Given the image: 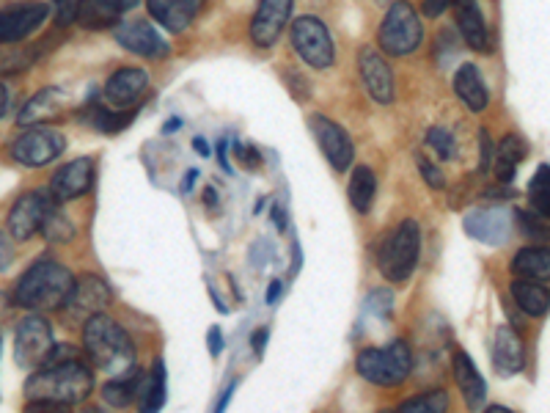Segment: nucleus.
Instances as JSON below:
<instances>
[{
  "label": "nucleus",
  "instance_id": "nucleus-1",
  "mask_svg": "<svg viewBox=\"0 0 550 413\" xmlns=\"http://www.w3.org/2000/svg\"><path fill=\"white\" fill-rule=\"evenodd\" d=\"M94 391V375L77 356L47 361L28 380V411H61Z\"/></svg>",
  "mask_w": 550,
  "mask_h": 413
},
{
  "label": "nucleus",
  "instance_id": "nucleus-2",
  "mask_svg": "<svg viewBox=\"0 0 550 413\" xmlns=\"http://www.w3.org/2000/svg\"><path fill=\"white\" fill-rule=\"evenodd\" d=\"M83 347L91 364L110 375H124L135 367V345L130 334L108 314H91L83 328Z\"/></svg>",
  "mask_w": 550,
  "mask_h": 413
},
{
  "label": "nucleus",
  "instance_id": "nucleus-3",
  "mask_svg": "<svg viewBox=\"0 0 550 413\" xmlns=\"http://www.w3.org/2000/svg\"><path fill=\"white\" fill-rule=\"evenodd\" d=\"M72 284H75V276L64 265L42 259L22 273L20 284L14 290V301L20 303L22 309H33V312L58 309V306H64Z\"/></svg>",
  "mask_w": 550,
  "mask_h": 413
},
{
  "label": "nucleus",
  "instance_id": "nucleus-4",
  "mask_svg": "<svg viewBox=\"0 0 550 413\" xmlns=\"http://www.w3.org/2000/svg\"><path fill=\"white\" fill-rule=\"evenodd\" d=\"M421 254V229L416 221H402L380 251V273L391 284H405L418 265Z\"/></svg>",
  "mask_w": 550,
  "mask_h": 413
},
{
  "label": "nucleus",
  "instance_id": "nucleus-5",
  "mask_svg": "<svg viewBox=\"0 0 550 413\" xmlns=\"http://www.w3.org/2000/svg\"><path fill=\"white\" fill-rule=\"evenodd\" d=\"M421 20H418L413 3L407 0H394L391 9L385 12V20L377 31V45L385 56H407L421 45Z\"/></svg>",
  "mask_w": 550,
  "mask_h": 413
},
{
  "label": "nucleus",
  "instance_id": "nucleus-6",
  "mask_svg": "<svg viewBox=\"0 0 550 413\" xmlns=\"http://www.w3.org/2000/svg\"><path fill=\"white\" fill-rule=\"evenodd\" d=\"M413 369V353L402 339H396L385 350L369 347L358 356V375L377 386H399Z\"/></svg>",
  "mask_w": 550,
  "mask_h": 413
},
{
  "label": "nucleus",
  "instance_id": "nucleus-7",
  "mask_svg": "<svg viewBox=\"0 0 550 413\" xmlns=\"http://www.w3.org/2000/svg\"><path fill=\"white\" fill-rule=\"evenodd\" d=\"M292 47L295 53L308 67L314 69H328L336 58V47H333V39H330L328 25L317 20V17H297L292 23Z\"/></svg>",
  "mask_w": 550,
  "mask_h": 413
},
{
  "label": "nucleus",
  "instance_id": "nucleus-8",
  "mask_svg": "<svg viewBox=\"0 0 550 413\" xmlns=\"http://www.w3.org/2000/svg\"><path fill=\"white\" fill-rule=\"evenodd\" d=\"M66 138L53 127H31L28 133H22L14 144H11V157L22 163V166H47L55 157L64 155Z\"/></svg>",
  "mask_w": 550,
  "mask_h": 413
},
{
  "label": "nucleus",
  "instance_id": "nucleus-9",
  "mask_svg": "<svg viewBox=\"0 0 550 413\" xmlns=\"http://www.w3.org/2000/svg\"><path fill=\"white\" fill-rule=\"evenodd\" d=\"M53 347V328L50 323L33 314V317H25L20 325H17V336H14V358L17 364L25 369L39 367L44 361V356L50 353Z\"/></svg>",
  "mask_w": 550,
  "mask_h": 413
},
{
  "label": "nucleus",
  "instance_id": "nucleus-10",
  "mask_svg": "<svg viewBox=\"0 0 550 413\" xmlns=\"http://www.w3.org/2000/svg\"><path fill=\"white\" fill-rule=\"evenodd\" d=\"M53 210V196L42 190H31L17 199L9 213V235L14 240H31L33 235L42 232L47 215Z\"/></svg>",
  "mask_w": 550,
  "mask_h": 413
},
{
  "label": "nucleus",
  "instance_id": "nucleus-11",
  "mask_svg": "<svg viewBox=\"0 0 550 413\" xmlns=\"http://www.w3.org/2000/svg\"><path fill=\"white\" fill-rule=\"evenodd\" d=\"M110 306V287L99 276H80L72 284V290L66 295V301L61 309L72 320H88L91 314L105 312Z\"/></svg>",
  "mask_w": 550,
  "mask_h": 413
},
{
  "label": "nucleus",
  "instance_id": "nucleus-12",
  "mask_svg": "<svg viewBox=\"0 0 550 413\" xmlns=\"http://www.w3.org/2000/svg\"><path fill=\"white\" fill-rule=\"evenodd\" d=\"M44 20H47V6L39 3V0L0 9V45H11V42L28 39L33 31L42 28Z\"/></svg>",
  "mask_w": 550,
  "mask_h": 413
},
{
  "label": "nucleus",
  "instance_id": "nucleus-13",
  "mask_svg": "<svg viewBox=\"0 0 550 413\" xmlns=\"http://www.w3.org/2000/svg\"><path fill=\"white\" fill-rule=\"evenodd\" d=\"M308 124H311V133L317 135L319 149H322V155L328 157L330 166L336 171H347L352 157H355V146H352L350 135L328 116H311Z\"/></svg>",
  "mask_w": 550,
  "mask_h": 413
},
{
  "label": "nucleus",
  "instance_id": "nucleus-14",
  "mask_svg": "<svg viewBox=\"0 0 550 413\" xmlns=\"http://www.w3.org/2000/svg\"><path fill=\"white\" fill-rule=\"evenodd\" d=\"M358 72L369 97L377 105H391L394 102V72L388 67L383 53H377L374 47H363L358 53Z\"/></svg>",
  "mask_w": 550,
  "mask_h": 413
},
{
  "label": "nucleus",
  "instance_id": "nucleus-15",
  "mask_svg": "<svg viewBox=\"0 0 550 413\" xmlns=\"http://www.w3.org/2000/svg\"><path fill=\"white\" fill-rule=\"evenodd\" d=\"M292 17V0H262L251 23L253 45L273 47Z\"/></svg>",
  "mask_w": 550,
  "mask_h": 413
},
{
  "label": "nucleus",
  "instance_id": "nucleus-16",
  "mask_svg": "<svg viewBox=\"0 0 550 413\" xmlns=\"http://www.w3.org/2000/svg\"><path fill=\"white\" fill-rule=\"evenodd\" d=\"M91 185H94V160L77 157V160L55 171L53 179H50V196H53V201L64 204V201H72L88 193Z\"/></svg>",
  "mask_w": 550,
  "mask_h": 413
},
{
  "label": "nucleus",
  "instance_id": "nucleus-17",
  "mask_svg": "<svg viewBox=\"0 0 550 413\" xmlns=\"http://www.w3.org/2000/svg\"><path fill=\"white\" fill-rule=\"evenodd\" d=\"M149 89V75L138 67H121L105 83V100L119 111H127L141 100L143 91Z\"/></svg>",
  "mask_w": 550,
  "mask_h": 413
},
{
  "label": "nucleus",
  "instance_id": "nucleus-18",
  "mask_svg": "<svg viewBox=\"0 0 550 413\" xmlns=\"http://www.w3.org/2000/svg\"><path fill=\"white\" fill-rule=\"evenodd\" d=\"M465 232L479 240V243H487V246H504L509 235H512V215L495 207V210H476L465 218Z\"/></svg>",
  "mask_w": 550,
  "mask_h": 413
},
{
  "label": "nucleus",
  "instance_id": "nucleus-19",
  "mask_svg": "<svg viewBox=\"0 0 550 413\" xmlns=\"http://www.w3.org/2000/svg\"><path fill=\"white\" fill-rule=\"evenodd\" d=\"M116 42H119L124 50L135 53V56H143V58L168 56V45L163 42V36L157 34L149 23H143V20L121 25L119 31H116Z\"/></svg>",
  "mask_w": 550,
  "mask_h": 413
},
{
  "label": "nucleus",
  "instance_id": "nucleus-20",
  "mask_svg": "<svg viewBox=\"0 0 550 413\" xmlns=\"http://www.w3.org/2000/svg\"><path fill=\"white\" fill-rule=\"evenodd\" d=\"M66 94L61 89H42L39 94H33L31 100L22 105L20 116H17V122L22 127H36V124H47L58 119L61 113L66 111Z\"/></svg>",
  "mask_w": 550,
  "mask_h": 413
},
{
  "label": "nucleus",
  "instance_id": "nucleus-21",
  "mask_svg": "<svg viewBox=\"0 0 550 413\" xmlns=\"http://www.w3.org/2000/svg\"><path fill=\"white\" fill-rule=\"evenodd\" d=\"M135 0H80L75 23L86 31H102L121 20V14Z\"/></svg>",
  "mask_w": 550,
  "mask_h": 413
},
{
  "label": "nucleus",
  "instance_id": "nucleus-22",
  "mask_svg": "<svg viewBox=\"0 0 550 413\" xmlns=\"http://www.w3.org/2000/svg\"><path fill=\"white\" fill-rule=\"evenodd\" d=\"M451 6L457 12V28H460L465 45L479 53H490V34H487V25H484L476 0H451Z\"/></svg>",
  "mask_w": 550,
  "mask_h": 413
},
{
  "label": "nucleus",
  "instance_id": "nucleus-23",
  "mask_svg": "<svg viewBox=\"0 0 550 413\" xmlns=\"http://www.w3.org/2000/svg\"><path fill=\"white\" fill-rule=\"evenodd\" d=\"M493 367L501 378H512V375H517V372L523 369V342H520V336H517L512 328H506V325H501V328L495 331Z\"/></svg>",
  "mask_w": 550,
  "mask_h": 413
},
{
  "label": "nucleus",
  "instance_id": "nucleus-24",
  "mask_svg": "<svg viewBox=\"0 0 550 413\" xmlns=\"http://www.w3.org/2000/svg\"><path fill=\"white\" fill-rule=\"evenodd\" d=\"M146 6H149V14L163 25L165 31L179 34L193 23L201 3L198 0H146Z\"/></svg>",
  "mask_w": 550,
  "mask_h": 413
},
{
  "label": "nucleus",
  "instance_id": "nucleus-25",
  "mask_svg": "<svg viewBox=\"0 0 550 413\" xmlns=\"http://www.w3.org/2000/svg\"><path fill=\"white\" fill-rule=\"evenodd\" d=\"M454 91L465 102V108L473 113H482L487 108V102H490V91L484 86L482 72H479V67H473V64H462L454 72Z\"/></svg>",
  "mask_w": 550,
  "mask_h": 413
},
{
  "label": "nucleus",
  "instance_id": "nucleus-26",
  "mask_svg": "<svg viewBox=\"0 0 550 413\" xmlns=\"http://www.w3.org/2000/svg\"><path fill=\"white\" fill-rule=\"evenodd\" d=\"M526 155H528V146L520 135L515 133L504 135V138H501V144L495 146L493 160H490V166H493L495 171V179H498V182H504V185H509V182L515 179L517 166L523 163V157Z\"/></svg>",
  "mask_w": 550,
  "mask_h": 413
},
{
  "label": "nucleus",
  "instance_id": "nucleus-27",
  "mask_svg": "<svg viewBox=\"0 0 550 413\" xmlns=\"http://www.w3.org/2000/svg\"><path fill=\"white\" fill-rule=\"evenodd\" d=\"M454 380H457V389L462 391V400L468 408H479L484 402V394H487V386H484V378L479 375V369L471 361L468 353H457L454 356Z\"/></svg>",
  "mask_w": 550,
  "mask_h": 413
},
{
  "label": "nucleus",
  "instance_id": "nucleus-28",
  "mask_svg": "<svg viewBox=\"0 0 550 413\" xmlns=\"http://www.w3.org/2000/svg\"><path fill=\"white\" fill-rule=\"evenodd\" d=\"M509 268H512V273H515L517 279L548 284V279H550L548 248H520Z\"/></svg>",
  "mask_w": 550,
  "mask_h": 413
},
{
  "label": "nucleus",
  "instance_id": "nucleus-29",
  "mask_svg": "<svg viewBox=\"0 0 550 413\" xmlns=\"http://www.w3.org/2000/svg\"><path fill=\"white\" fill-rule=\"evenodd\" d=\"M509 292H512L515 303L528 314V317H545V314H548L550 295L545 284H539V281L517 279L512 281Z\"/></svg>",
  "mask_w": 550,
  "mask_h": 413
},
{
  "label": "nucleus",
  "instance_id": "nucleus-30",
  "mask_svg": "<svg viewBox=\"0 0 550 413\" xmlns=\"http://www.w3.org/2000/svg\"><path fill=\"white\" fill-rule=\"evenodd\" d=\"M141 375H138V369L132 367L127 369L124 375H119V378L108 380L105 386H102V397H105V402L108 405H113V408H127L138 394H141Z\"/></svg>",
  "mask_w": 550,
  "mask_h": 413
},
{
  "label": "nucleus",
  "instance_id": "nucleus-31",
  "mask_svg": "<svg viewBox=\"0 0 550 413\" xmlns=\"http://www.w3.org/2000/svg\"><path fill=\"white\" fill-rule=\"evenodd\" d=\"M377 193V177L369 166H358L350 179V204L358 213H369Z\"/></svg>",
  "mask_w": 550,
  "mask_h": 413
},
{
  "label": "nucleus",
  "instance_id": "nucleus-32",
  "mask_svg": "<svg viewBox=\"0 0 550 413\" xmlns=\"http://www.w3.org/2000/svg\"><path fill=\"white\" fill-rule=\"evenodd\" d=\"M165 405V364L157 358L152 375L141 383V408L143 411H160Z\"/></svg>",
  "mask_w": 550,
  "mask_h": 413
},
{
  "label": "nucleus",
  "instance_id": "nucleus-33",
  "mask_svg": "<svg viewBox=\"0 0 550 413\" xmlns=\"http://www.w3.org/2000/svg\"><path fill=\"white\" fill-rule=\"evenodd\" d=\"M449 408V394L443 389L429 391V394H418L413 400H405L399 405L402 413H443Z\"/></svg>",
  "mask_w": 550,
  "mask_h": 413
},
{
  "label": "nucleus",
  "instance_id": "nucleus-34",
  "mask_svg": "<svg viewBox=\"0 0 550 413\" xmlns=\"http://www.w3.org/2000/svg\"><path fill=\"white\" fill-rule=\"evenodd\" d=\"M548 179H550V168L539 166V171L534 174V179H531V185H528V201H531V207H534V213H537L539 218H548L550 215Z\"/></svg>",
  "mask_w": 550,
  "mask_h": 413
},
{
  "label": "nucleus",
  "instance_id": "nucleus-35",
  "mask_svg": "<svg viewBox=\"0 0 550 413\" xmlns=\"http://www.w3.org/2000/svg\"><path fill=\"white\" fill-rule=\"evenodd\" d=\"M135 119V111L132 108H127V111H108V108H97L94 111V116H91V122H94V127L97 130H102V133H119V130H124L127 124Z\"/></svg>",
  "mask_w": 550,
  "mask_h": 413
},
{
  "label": "nucleus",
  "instance_id": "nucleus-36",
  "mask_svg": "<svg viewBox=\"0 0 550 413\" xmlns=\"http://www.w3.org/2000/svg\"><path fill=\"white\" fill-rule=\"evenodd\" d=\"M427 146H432V152L440 157V160H451V157L457 155V149H454V135L449 130H443V127H432L427 130Z\"/></svg>",
  "mask_w": 550,
  "mask_h": 413
},
{
  "label": "nucleus",
  "instance_id": "nucleus-37",
  "mask_svg": "<svg viewBox=\"0 0 550 413\" xmlns=\"http://www.w3.org/2000/svg\"><path fill=\"white\" fill-rule=\"evenodd\" d=\"M42 229L47 232V237H50V240H69V237H72V232H75V229H72V224L66 221L64 215L55 213V210H50V215H47V221H44Z\"/></svg>",
  "mask_w": 550,
  "mask_h": 413
},
{
  "label": "nucleus",
  "instance_id": "nucleus-38",
  "mask_svg": "<svg viewBox=\"0 0 550 413\" xmlns=\"http://www.w3.org/2000/svg\"><path fill=\"white\" fill-rule=\"evenodd\" d=\"M515 224L517 229L526 237H539L545 235V226L539 224L537 213H526V210H515Z\"/></svg>",
  "mask_w": 550,
  "mask_h": 413
},
{
  "label": "nucleus",
  "instance_id": "nucleus-39",
  "mask_svg": "<svg viewBox=\"0 0 550 413\" xmlns=\"http://www.w3.org/2000/svg\"><path fill=\"white\" fill-rule=\"evenodd\" d=\"M418 163V171H421V177H424V182H427L432 190H443L446 188V179H443V174H440V168L435 166V163H429L427 157H416Z\"/></svg>",
  "mask_w": 550,
  "mask_h": 413
},
{
  "label": "nucleus",
  "instance_id": "nucleus-40",
  "mask_svg": "<svg viewBox=\"0 0 550 413\" xmlns=\"http://www.w3.org/2000/svg\"><path fill=\"white\" fill-rule=\"evenodd\" d=\"M53 6H55V25L66 28V25L75 23L80 0H53Z\"/></svg>",
  "mask_w": 550,
  "mask_h": 413
},
{
  "label": "nucleus",
  "instance_id": "nucleus-41",
  "mask_svg": "<svg viewBox=\"0 0 550 413\" xmlns=\"http://www.w3.org/2000/svg\"><path fill=\"white\" fill-rule=\"evenodd\" d=\"M366 306H369L372 312L380 314V317H385V314H391V309H394V292H391V290H374L372 295H369Z\"/></svg>",
  "mask_w": 550,
  "mask_h": 413
},
{
  "label": "nucleus",
  "instance_id": "nucleus-42",
  "mask_svg": "<svg viewBox=\"0 0 550 413\" xmlns=\"http://www.w3.org/2000/svg\"><path fill=\"white\" fill-rule=\"evenodd\" d=\"M234 152H237V157H240L245 166L251 168H259V152L253 149V146H245V144H234Z\"/></svg>",
  "mask_w": 550,
  "mask_h": 413
},
{
  "label": "nucleus",
  "instance_id": "nucleus-43",
  "mask_svg": "<svg viewBox=\"0 0 550 413\" xmlns=\"http://www.w3.org/2000/svg\"><path fill=\"white\" fill-rule=\"evenodd\" d=\"M14 262V246H11V237L0 232V270H6Z\"/></svg>",
  "mask_w": 550,
  "mask_h": 413
},
{
  "label": "nucleus",
  "instance_id": "nucleus-44",
  "mask_svg": "<svg viewBox=\"0 0 550 413\" xmlns=\"http://www.w3.org/2000/svg\"><path fill=\"white\" fill-rule=\"evenodd\" d=\"M207 342H209V353H212V356H220V353H223V334H220L218 325H212V328H209Z\"/></svg>",
  "mask_w": 550,
  "mask_h": 413
},
{
  "label": "nucleus",
  "instance_id": "nucleus-45",
  "mask_svg": "<svg viewBox=\"0 0 550 413\" xmlns=\"http://www.w3.org/2000/svg\"><path fill=\"white\" fill-rule=\"evenodd\" d=\"M451 0H424V14L427 17H440V14L449 9Z\"/></svg>",
  "mask_w": 550,
  "mask_h": 413
},
{
  "label": "nucleus",
  "instance_id": "nucleus-46",
  "mask_svg": "<svg viewBox=\"0 0 550 413\" xmlns=\"http://www.w3.org/2000/svg\"><path fill=\"white\" fill-rule=\"evenodd\" d=\"M267 339H270V328H259V331L251 336V345H253V350H256V356H264Z\"/></svg>",
  "mask_w": 550,
  "mask_h": 413
},
{
  "label": "nucleus",
  "instance_id": "nucleus-47",
  "mask_svg": "<svg viewBox=\"0 0 550 413\" xmlns=\"http://www.w3.org/2000/svg\"><path fill=\"white\" fill-rule=\"evenodd\" d=\"M479 141H482V171H487V168H490V152H493V144H490V135H487V130L479 133Z\"/></svg>",
  "mask_w": 550,
  "mask_h": 413
},
{
  "label": "nucleus",
  "instance_id": "nucleus-48",
  "mask_svg": "<svg viewBox=\"0 0 550 413\" xmlns=\"http://www.w3.org/2000/svg\"><path fill=\"white\" fill-rule=\"evenodd\" d=\"M196 179H198V168H190V171L185 174V179H182V190H185V193H190V190H193V185H196Z\"/></svg>",
  "mask_w": 550,
  "mask_h": 413
},
{
  "label": "nucleus",
  "instance_id": "nucleus-49",
  "mask_svg": "<svg viewBox=\"0 0 550 413\" xmlns=\"http://www.w3.org/2000/svg\"><path fill=\"white\" fill-rule=\"evenodd\" d=\"M273 224L278 226L281 232H284V229H286V215H284V210L278 207V204H275V207H273Z\"/></svg>",
  "mask_w": 550,
  "mask_h": 413
},
{
  "label": "nucleus",
  "instance_id": "nucleus-50",
  "mask_svg": "<svg viewBox=\"0 0 550 413\" xmlns=\"http://www.w3.org/2000/svg\"><path fill=\"white\" fill-rule=\"evenodd\" d=\"M278 295H281V281H273V284H270V290H267V303L273 306V303L278 301Z\"/></svg>",
  "mask_w": 550,
  "mask_h": 413
},
{
  "label": "nucleus",
  "instance_id": "nucleus-51",
  "mask_svg": "<svg viewBox=\"0 0 550 413\" xmlns=\"http://www.w3.org/2000/svg\"><path fill=\"white\" fill-rule=\"evenodd\" d=\"M9 309H11V298L6 295V292H0V320L9 314Z\"/></svg>",
  "mask_w": 550,
  "mask_h": 413
},
{
  "label": "nucleus",
  "instance_id": "nucleus-52",
  "mask_svg": "<svg viewBox=\"0 0 550 413\" xmlns=\"http://www.w3.org/2000/svg\"><path fill=\"white\" fill-rule=\"evenodd\" d=\"M193 146H196L198 155L209 157V146H207V141H204V138H196V141H193Z\"/></svg>",
  "mask_w": 550,
  "mask_h": 413
},
{
  "label": "nucleus",
  "instance_id": "nucleus-53",
  "mask_svg": "<svg viewBox=\"0 0 550 413\" xmlns=\"http://www.w3.org/2000/svg\"><path fill=\"white\" fill-rule=\"evenodd\" d=\"M234 386H237V383H231L229 389H226V394H223V400L218 402V411H226V405H229L231 394H234Z\"/></svg>",
  "mask_w": 550,
  "mask_h": 413
},
{
  "label": "nucleus",
  "instance_id": "nucleus-54",
  "mask_svg": "<svg viewBox=\"0 0 550 413\" xmlns=\"http://www.w3.org/2000/svg\"><path fill=\"white\" fill-rule=\"evenodd\" d=\"M204 201H207V207H215V204H218V190L207 188V193H204Z\"/></svg>",
  "mask_w": 550,
  "mask_h": 413
},
{
  "label": "nucleus",
  "instance_id": "nucleus-55",
  "mask_svg": "<svg viewBox=\"0 0 550 413\" xmlns=\"http://www.w3.org/2000/svg\"><path fill=\"white\" fill-rule=\"evenodd\" d=\"M6 102H9V91H6V86L0 83V116L6 113Z\"/></svg>",
  "mask_w": 550,
  "mask_h": 413
},
{
  "label": "nucleus",
  "instance_id": "nucleus-56",
  "mask_svg": "<svg viewBox=\"0 0 550 413\" xmlns=\"http://www.w3.org/2000/svg\"><path fill=\"white\" fill-rule=\"evenodd\" d=\"M163 130H165V133H174V130H179V119H171V122L165 124Z\"/></svg>",
  "mask_w": 550,
  "mask_h": 413
},
{
  "label": "nucleus",
  "instance_id": "nucleus-57",
  "mask_svg": "<svg viewBox=\"0 0 550 413\" xmlns=\"http://www.w3.org/2000/svg\"><path fill=\"white\" fill-rule=\"evenodd\" d=\"M487 413H509V408H504V405H493V408H487Z\"/></svg>",
  "mask_w": 550,
  "mask_h": 413
},
{
  "label": "nucleus",
  "instance_id": "nucleus-58",
  "mask_svg": "<svg viewBox=\"0 0 550 413\" xmlns=\"http://www.w3.org/2000/svg\"><path fill=\"white\" fill-rule=\"evenodd\" d=\"M377 3H380V6H385V3H391V0H377Z\"/></svg>",
  "mask_w": 550,
  "mask_h": 413
},
{
  "label": "nucleus",
  "instance_id": "nucleus-59",
  "mask_svg": "<svg viewBox=\"0 0 550 413\" xmlns=\"http://www.w3.org/2000/svg\"><path fill=\"white\" fill-rule=\"evenodd\" d=\"M198 3H201V0H198Z\"/></svg>",
  "mask_w": 550,
  "mask_h": 413
}]
</instances>
